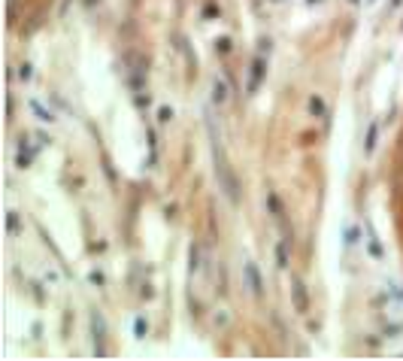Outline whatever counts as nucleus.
I'll return each instance as SVG.
<instances>
[{"label": "nucleus", "instance_id": "1", "mask_svg": "<svg viewBox=\"0 0 403 361\" xmlns=\"http://www.w3.org/2000/svg\"><path fill=\"white\" fill-rule=\"evenodd\" d=\"M212 161H216V179H218V186H222V191L231 197V201H240L242 186H240L237 173H234L231 161H227V155H225V149H222V143H218L216 134H212Z\"/></svg>", "mask_w": 403, "mask_h": 361}, {"label": "nucleus", "instance_id": "2", "mask_svg": "<svg viewBox=\"0 0 403 361\" xmlns=\"http://www.w3.org/2000/svg\"><path fill=\"white\" fill-rule=\"evenodd\" d=\"M242 276H246V286H249V291H252V297H264V280H261V273H258V267L252 264V261L246 264Z\"/></svg>", "mask_w": 403, "mask_h": 361}, {"label": "nucleus", "instance_id": "3", "mask_svg": "<svg viewBox=\"0 0 403 361\" xmlns=\"http://www.w3.org/2000/svg\"><path fill=\"white\" fill-rule=\"evenodd\" d=\"M91 334H94V340H97V352L103 355V352H106V347H103V343H106V325H103V316L97 310L91 313Z\"/></svg>", "mask_w": 403, "mask_h": 361}, {"label": "nucleus", "instance_id": "4", "mask_svg": "<svg viewBox=\"0 0 403 361\" xmlns=\"http://www.w3.org/2000/svg\"><path fill=\"white\" fill-rule=\"evenodd\" d=\"M291 297H294V310L298 313H307L309 310V297H307V286L300 280L291 282Z\"/></svg>", "mask_w": 403, "mask_h": 361}, {"label": "nucleus", "instance_id": "5", "mask_svg": "<svg viewBox=\"0 0 403 361\" xmlns=\"http://www.w3.org/2000/svg\"><path fill=\"white\" fill-rule=\"evenodd\" d=\"M264 76H267V61L255 58L252 61V76H249V95H252V91H258V86H261Z\"/></svg>", "mask_w": 403, "mask_h": 361}, {"label": "nucleus", "instance_id": "6", "mask_svg": "<svg viewBox=\"0 0 403 361\" xmlns=\"http://www.w3.org/2000/svg\"><path fill=\"white\" fill-rule=\"evenodd\" d=\"M28 106H30V113L37 116V121H43V125H52V121H55V113H52L49 106H43L40 101H37V97H30Z\"/></svg>", "mask_w": 403, "mask_h": 361}, {"label": "nucleus", "instance_id": "7", "mask_svg": "<svg viewBox=\"0 0 403 361\" xmlns=\"http://www.w3.org/2000/svg\"><path fill=\"white\" fill-rule=\"evenodd\" d=\"M209 95H212V104H216V106L227 104V86H225L222 79H212V86H209Z\"/></svg>", "mask_w": 403, "mask_h": 361}, {"label": "nucleus", "instance_id": "8", "mask_svg": "<svg viewBox=\"0 0 403 361\" xmlns=\"http://www.w3.org/2000/svg\"><path fill=\"white\" fill-rule=\"evenodd\" d=\"M188 271L197 273L200 271V246L192 243V249H188Z\"/></svg>", "mask_w": 403, "mask_h": 361}, {"label": "nucleus", "instance_id": "9", "mask_svg": "<svg viewBox=\"0 0 403 361\" xmlns=\"http://www.w3.org/2000/svg\"><path fill=\"white\" fill-rule=\"evenodd\" d=\"M21 225H25V222H21L19 213H6V231H10V234H21Z\"/></svg>", "mask_w": 403, "mask_h": 361}, {"label": "nucleus", "instance_id": "10", "mask_svg": "<svg viewBox=\"0 0 403 361\" xmlns=\"http://www.w3.org/2000/svg\"><path fill=\"white\" fill-rule=\"evenodd\" d=\"M376 134H379V125L373 121L367 130V143H364V152H367V155H373V149H376Z\"/></svg>", "mask_w": 403, "mask_h": 361}, {"label": "nucleus", "instance_id": "11", "mask_svg": "<svg viewBox=\"0 0 403 361\" xmlns=\"http://www.w3.org/2000/svg\"><path fill=\"white\" fill-rule=\"evenodd\" d=\"M134 334H136V337H146V334H149V322H146V319H136V322H134Z\"/></svg>", "mask_w": 403, "mask_h": 361}, {"label": "nucleus", "instance_id": "12", "mask_svg": "<svg viewBox=\"0 0 403 361\" xmlns=\"http://www.w3.org/2000/svg\"><path fill=\"white\" fill-rule=\"evenodd\" d=\"M158 121H161V125H170V121H173V110H170V106H161V110H158Z\"/></svg>", "mask_w": 403, "mask_h": 361}, {"label": "nucleus", "instance_id": "13", "mask_svg": "<svg viewBox=\"0 0 403 361\" xmlns=\"http://www.w3.org/2000/svg\"><path fill=\"white\" fill-rule=\"evenodd\" d=\"M276 264L279 267H288V255H285V243L276 246Z\"/></svg>", "mask_w": 403, "mask_h": 361}, {"label": "nucleus", "instance_id": "14", "mask_svg": "<svg viewBox=\"0 0 403 361\" xmlns=\"http://www.w3.org/2000/svg\"><path fill=\"white\" fill-rule=\"evenodd\" d=\"M30 70H34L30 64H21V67H19V79H21V82H30V76H34Z\"/></svg>", "mask_w": 403, "mask_h": 361}, {"label": "nucleus", "instance_id": "15", "mask_svg": "<svg viewBox=\"0 0 403 361\" xmlns=\"http://www.w3.org/2000/svg\"><path fill=\"white\" fill-rule=\"evenodd\" d=\"M88 280H91V286H101V289H103V282H106L101 271H91V276H88Z\"/></svg>", "mask_w": 403, "mask_h": 361}, {"label": "nucleus", "instance_id": "16", "mask_svg": "<svg viewBox=\"0 0 403 361\" xmlns=\"http://www.w3.org/2000/svg\"><path fill=\"white\" fill-rule=\"evenodd\" d=\"M216 49L222 52V55H227V52H231V40H225V37H222V40L216 43Z\"/></svg>", "mask_w": 403, "mask_h": 361}, {"label": "nucleus", "instance_id": "17", "mask_svg": "<svg viewBox=\"0 0 403 361\" xmlns=\"http://www.w3.org/2000/svg\"><path fill=\"white\" fill-rule=\"evenodd\" d=\"M318 3H322V0H307V6H318Z\"/></svg>", "mask_w": 403, "mask_h": 361}]
</instances>
